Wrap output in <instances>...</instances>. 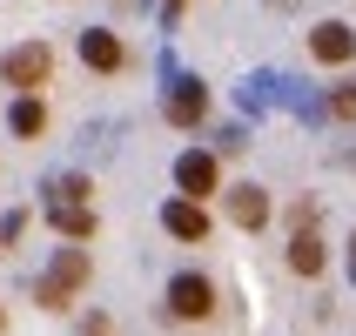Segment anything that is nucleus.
I'll return each instance as SVG.
<instances>
[{
  "mask_svg": "<svg viewBox=\"0 0 356 336\" xmlns=\"http://www.w3.org/2000/svg\"><path fill=\"white\" fill-rule=\"evenodd\" d=\"M81 282H88V249H54L47 276L34 282V303H40V310H67Z\"/></svg>",
  "mask_w": 356,
  "mask_h": 336,
  "instance_id": "1",
  "label": "nucleus"
},
{
  "mask_svg": "<svg viewBox=\"0 0 356 336\" xmlns=\"http://www.w3.org/2000/svg\"><path fill=\"white\" fill-rule=\"evenodd\" d=\"M47 74H54V47H47V40H20L14 54L0 61V81H7L14 95H34V88H47Z\"/></svg>",
  "mask_w": 356,
  "mask_h": 336,
  "instance_id": "2",
  "label": "nucleus"
},
{
  "mask_svg": "<svg viewBox=\"0 0 356 336\" xmlns=\"http://www.w3.org/2000/svg\"><path fill=\"white\" fill-rule=\"evenodd\" d=\"M175 189L188 202H209L222 189V168H216V155H209V148H188V155L175 161Z\"/></svg>",
  "mask_w": 356,
  "mask_h": 336,
  "instance_id": "3",
  "label": "nucleus"
},
{
  "mask_svg": "<svg viewBox=\"0 0 356 336\" xmlns=\"http://www.w3.org/2000/svg\"><path fill=\"white\" fill-rule=\"evenodd\" d=\"M168 310H175L181 323H202L209 310H216V282L209 276H175L168 282Z\"/></svg>",
  "mask_w": 356,
  "mask_h": 336,
  "instance_id": "4",
  "label": "nucleus"
},
{
  "mask_svg": "<svg viewBox=\"0 0 356 336\" xmlns=\"http://www.w3.org/2000/svg\"><path fill=\"white\" fill-rule=\"evenodd\" d=\"M202 115H209V88H202L195 74L168 81V121H175V128H195Z\"/></svg>",
  "mask_w": 356,
  "mask_h": 336,
  "instance_id": "5",
  "label": "nucleus"
},
{
  "mask_svg": "<svg viewBox=\"0 0 356 336\" xmlns=\"http://www.w3.org/2000/svg\"><path fill=\"white\" fill-rule=\"evenodd\" d=\"M309 54L330 61V67H343V61L356 54V27H343V20H316V34H309Z\"/></svg>",
  "mask_w": 356,
  "mask_h": 336,
  "instance_id": "6",
  "label": "nucleus"
},
{
  "mask_svg": "<svg viewBox=\"0 0 356 336\" xmlns=\"http://www.w3.org/2000/svg\"><path fill=\"white\" fill-rule=\"evenodd\" d=\"M161 229H168V236H181V242H202V236H209V209H202V202H188V195H175L168 209H161Z\"/></svg>",
  "mask_w": 356,
  "mask_h": 336,
  "instance_id": "7",
  "label": "nucleus"
},
{
  "mask_svg": "<svg viewBox=\"0 0 356 336\" xmlns=\"http://www.w3.org/2000/svg\"><path fill=\"white\" fill-rule=\"evenodd\" d=\"M81 61H88L95 74H115V67H121V34H108V27H88V34H81Z\"/></svg>",
  "mask_w": 356,
  "mask_h": 336,
  "instance_id": "8",
  "label": "nucleus"
},
{
  "mask_svg": "<svg viewBox=\"0 0 356 336\" xmlns=\"http://www.w3.org/2000/svg\"><path fill=\"white\" fill-rule=\"evenodd\" d=\"M229 222H236V229H262V222H269V195H262L256 182L229 189Z\"/></svg>",
  "mask_w": 356,
  "mask_h": 336,
  "instance_id": "9",
  "label": "nucleus"
},
{
  "mask_svg": "<svg viewBox=\"0 0 356 336\" xmlns=\"http://www.w3.org/2000/svg\"><path fill=\"white\" fill-rule=\"evenodd\" d=\"M47 222H54L67 242H88V236H95V209H88V202H47Z\"/></svg>",
  "mask_w": 356,
  "mask_h": 336,
  "instance_id": "10",
  "label": "nucleus"
},
{
  "mask_svg": "<svg viewBox=\"0 0 356 336\" xmlns=\"http://www.w3.org/2000/svg\"><path fill=\"white\" fill-rule=\"evenodd\" d=\"M323 236L316 229H296V242H289V269H296V276H323Z\"/></svg>",
  "mask_w": 356,
  "mask_h": 336,
  "instance_id": "11",
  "label": "nucleus"
},
{
  "mask_svg": "<svg viewBox=\"0 0 356 336\" xmlns=\"http://www.w3.org/2000/svg\"><path fill=\"white\" fill-rule=\"evenodd\" d=\"M7 121H14V135H40V128H47V108H40V95H14Z\"/></svg>",
  "mask_w": 356,
  "mask_h": 336,
  "instance_id": "12",
  "label": "nucleus"
},
{
  "mask_svg": "<svg viewBox=\"0 0 356 336\" xmlns=\"http://www.w3.org/2000/svg\"><path fill=\"white\" fill-rule=\"evenodd\" d=\"M47 195H54V202H88V175H54Z\"/></svg>",
  "mask_w": 356,
  "mask_h": 336,
  "instance_id": "13",
  "label": "nucleus"
},
{
  "mask_svg": "<svg viewBox=\"0 0 356 336\" xmlns=\"http://www.w3.org/2000/svg\"><path fill=\"white\" fill-rule=\"evenodd\" d=\"M330 115H337V121H356V81H337V88H330Z\"/></svg>",
  "mask_w": 356,
  "mask_h": 336,
  "instance_id": "14",
  "label": "nucleus"
},
{
  "mask_svg": "<svg viewBox=\"0 0 356 336\" xmlns=\"http://www.w3.org/2000/svg\"><path fill=\"white\" fill-rule=\"evenodd\" d=\"M20 229H27V216H20V209H14V216H0V242H20Z\"/></svg>",
  "mask_w": 356,
  "mask_h": 336,
  "instance_id": "15",
  "label": "nucleus"
},
{
  "mask_svg": "<svg viewBox=\"0 0 356 336\" xmlns=\"http://www.w3.org/2000/svg\"><path fill=\"white\" fill-rule=\"evenodd\" d=\"M81 336H115V330H108V317H88V323H81Z\"/></svg>",
  "mask_w": 356,
  "mask_h": 336,
  "instance_id": "16",
  "label": "nucleus"
},
{
  "mask_svg": "<svg viewBox=\"0 0 356 336\" xmlns=\"http://www.w3.org/2000/svg\"><path fill=\"white\" fill-rule=\"evenodd\" d=\"M269 7H276V14H289V7H302V0H269Z\"/></svg>",
  "mask_w": 356,
  "mask_h": 336,
  "instance_id": "17",
  "label": "nucleus"
},
{
  "mask_svg": "<svg viewBox=\"0 0 356 336\" xmlns=\"http://www.w3.org/2000/svg\"><path fill=\"white\" fill-rule=\"evenodd\" d=\"M0 330H7V310H0Z\"/></svg>",
  "mask_w": 356,
  "mask_h": 336,
  "instance_id": "18",
  "label": "nucleus"
},
{
  "mask_svg": "<svg viewBox=\"0 0 356 336\" xmlns=\"http://www.w3.org/2000/svg\"><path fill=\"white\" fill-rule=\"evenodd\" d=\"M350 262H356V242H350Z\"/></svg>",
  "mask_w": 356,
  "mask_h": 336,
  "instance_id": "19",
  "label": "nucleus"
}]
</instances>
